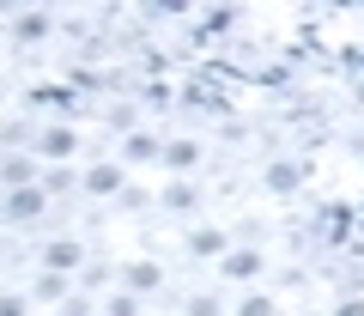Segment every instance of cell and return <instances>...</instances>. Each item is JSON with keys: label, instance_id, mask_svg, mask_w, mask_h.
I'll list each match as a JSON object with an SVG mask.
<instances>
[{"label": "cell", "instance_id": "cell-1", "mask_svg": "<svg viewBox=\"0 0 364 316\" xmlns=\"http://www.w3.org/2000/svg\"><path fill=\"white\" fill-rule=\"evenodd\" d=\"M43 201H49L43 189H13V195H6V213H13V219H37Z\"/></svg>", "mask_w": 364, "mask_h": 316}, {"label": "cell", "instance_id": "cell-2", "mask_svg": "<svg viewBox=\"0 0 364 316\" xmlns=\"http://www.w3.org/2000/svg\"><path fill=\"white\" fill-rule=\"evenodd\" d=\"M37 146H43V158H67V152L79 146V134H73V128H49Z\"/></svg>", "mask_w": 364, "mask_h": 316}, {"label": "cell", "instance_id": "cell-3", "mask_svg": "<svg viewBox=\"0 0 364 316\" xmlns=\"http://www.w3.org/2000/svg\"><path fill=\"white\" fill-rule=\"evenodd\" d=\"M85 189H91V195H116V189H122V171H116V164H91Z\"/></svg>", "mask_w": 364, "mask_h": 316}, {"label": "cell", "instance_id": "cell-4", "mask_svg": "<svg viewBox=\"0 0 364 316\" xmlns=\"http://www.w3.org/2000/svg\"><path fill=\"white\" fill-rule=\"evenodd\" d=\"M79 262V243H73V237H55V243H49V274H61V268H73Z\"/></svg>", "mask_w": 364, "mask_h": 316}, {"label": "cell", "instance_id": "cell-5", "mask_svg": "<svg viewBox=\"0 0 364 316\" xmlns=\"http://www.w3.org/2000/svg\"><path fill=\"white\" fill-rule=\"evenodd\" d=\"M255 268H261V256H255V250H231V256H225V274H231V280H249Z\"/></svg>", "mask_w": 364, "mask_h": 316}, {"label": "cell", "instance_id": "cell-6", "mask_svg": "<svg viewBox=\"0 0 364 316\" xmlns=\"http://www.w3.org/2000/svg\"><path fill=\"white\" fill-rule=\"evenodd\" d=\"M158 152H164V146H158L152 134H128V158H134V164H152Z\"/></svg>", "mask_w": 364, "mask_h": 316}, {"label": "cell", "instance_id": "cell-7", "mask_svg": "<svg viewBox=\"0 0 364 316\" xmlns=\"http://www.w3.org/2000/svg\"><path fill=\"white\" fill-rule=\"evenodd\" d=\"M49 37V13H25L18 19V43H43Z\"/></svg>", "mask_w": 364, "mask_h": 316}, {"label": "cell", "instance_id": "cell-8", "mask_svg": "<svg viewBox=\"0 0 364 316\" xmlns=\"http://www.w3.org/2000/svg\"><path fill=\"white\" fill-rule=\"evenodd\" d=\"M164 158L176 164V171H188V164L200 158V146H195V140H176V146H164Z\"/></svg>", "mask_w": 364, "mask_h": 316}, {"label": "cell", "instance_id": "cell-9", "mask_svg": "<svg viewBox=\"0 0 364 316\" xmlns=\"http://www.w3.org/2000/svg\"><path fill=\"white\" fill-rule=\"evenodd\" d=\"M128 286H134V292H152V286H158V268H152V262L128 268Z\"/></svg>", "mask_w": 364, "mask_h": 316}, {"label": "cell", "instance_id": "cell-10", "mask_svg": "<svg viewBox=\"0 0 364 316\" xmlns=\"http://www.w3.org/2000/svg\"><path fill=\"white\" fill-rule=\"evenodd\" d=\"M267 183L279 189V195H291V189H298V171H291V164H273V171H267Z\"/></svg>", "mask_w": 364, "mask_h": 316}, {"label": "cell", "instance_id": "cell-11", "mask_svg": "<svg viewBox=\"0 0 364 316\" xmlns=\"http://www.w3.org/2000/svg\"><path fill=\"white\" fill-rule=\"evenodd\" d=\"M188 243H195V256H219V250H225V237H219V231H195Z\"/></svg>", "mask_w": 364, "mask_h": 316}, {"label": "cell", "instance_id": "cell-12", "mask_svg": "<svg viewBox=\"0 0 364 316\" xmlns=\"http://www.w3.org/2000/svg\"><path fill=\"white\" fill-rule=\"evenodd\" d=\"M37 292H43V298H61V292H67V280H61V274H43V286H37Z\"/></svg>", "mask_w": 364, "mask_h": 316}, {"label": "cell", "instance_id": "cell-13", "mask_svg": "<svg viewBox=\"0 0 364 316\" xmlns=\"http://www.w3.org/2000/svg\"><path fill=\"white\" fill-rule=\"evenodd\" d=\"M0 316H25V298H0Z\"/></svg>", "mask_w": 364, "mask_h": 316}]
</instances>
